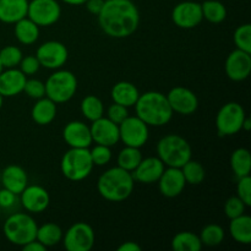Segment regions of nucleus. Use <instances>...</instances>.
<instances>
[{"instance_id": "5701e85b", "label": "nucleus", "mask_w": 251, "mask_h": 251, "mask_svg": "<svg viewBox=\"0 0 251 251\" xmlns=\"http://www.w3.org/2000/svg\"><path fill=\"white\" fill-rule=\"evenodd\" d=\"M28 0H0V21L16 24L27 16Z\"/></svg>"}, {"instance_id": "864d4df0", "label": "nucleus", "mask_w": 251, "mask_h": 251, "mask_svg": "<svg viewBox=\"0 0 251 251\" xmlns=\"http://www.w3.org/2000/svg\"><path fill=\"white\" fill-rule=\"evenodd\" d=\"M0 215H1V208H0Z\"/></svg>"}, {"instance_id": "4c0bfd02", "label": "nucleus", "mask_w": 251, "mask_h": 251, "mask_svg": "<svg viewBox=\"0 0 251 251\" xmlns=\"http://www.w3.org/2000/svg\"><path fill=\"white\" fill-rule=\"evenodd\" d=\"M90 154L95 166L103 167L112 161V151H110V147L103 146V145L96 144V146L92 150H90Z\"/></svg>"}, {"instance_id": "393cba45", "label": "nucleus", "mask_w": 251, "mask_h": 251, "mask_svg": "<svg viewBox=\"0 0 251 251\" xmlns=\"http://www.w3.org/2000/svg\"><path fill=\"white\" fill-rule=\"evenodd\" d=\"M56 103L49 100L48 97H43L37 100L34 105L32 107L31 117L36 124L41 125V126H46L49 125L56 117Z\"/></svg>"}, {"instance_id": "a18cd8bd", "label": "nucleus", "mask_w": 251, "mask_h": 251, "mask_svg": "<svg viewBox=\"0 0 251 251\" xmlns=\"http://www.w3.org/2000/svg\"><path fill=\"white\" fill-rule=\"evenodd\" d=\"M104 1L105 0H86L83 5H86V9L88 10V12L97 16L102 10L103 5H104Z\"/></svg>"}, {"instance_id": "8fccbe9b", "label": "nucleus", "mask_w": 251, "mask_h": 251, "mask_svg": "<svg viewBox=\"0 0 251 251\" xmlns=\"http://www.w3.org/2000/svg\"><path fill=\"white\" fill-rule=\"evenodd\" d=\"M250 129H251V120H250V118L245 117L244 122H243L242 130H244V131H249Z\"/></svg>"}, {"instance_id": "a878e982", "label": "nucleus", "mask_w": 251, "mask_h": 251, "mask_svg": "<svg viewBox=\"0 0 251 251\" xmlns=\"http://www.w3.org/2000/svg\"><path fill=\"white\" fill-rule=\"evenodd\" d=\"M15 25V36L21 44L31 46L36 43L39 38V26L34 24L28 17H24Z\"/></svg>"}, {"instance_id": "f03ea898", "label": "nucleus", "mask_w": 251, "mask_h": 251, "mask_svg": "<svg viewBox=\"0 0 251 251\" xmlns=\"http://www.w3.org/2000/svg\"><path fill=\"white\" fill-rule=\"evenodd\" d=\"M134 107L137 117L149 126H164L173 118V110L169 105L167 96L158 91H149L140 95Z\"/></svg>"}, {"instance_id": "ddd939ff", "label": "nucleus", "mask_w": 251, "mask_h": 251, "mask_svg": "<svg viewBox=\"0 0 251 251\" xmlns=\"http://www.w3.org/2000/svg\"><path fill=\"white\" fill-rule=\"evenodd\" d=\"M172 20L179 28L191 29L202 22L201 4L196 1H181L174 6L172 11Z\"/></svg>"}, {"instance_id": "79ce46f5", "label": "nucleus", "mask_w": 251, "mask_h": 251, "mask_svg": "<svg viewBox=\"0 0 251 251\" xmlns=\"http://www.w3.org/2000/svg\"><path fill=\"white\" fill-rule=\"evenodd\" d=\"M20 70L25 74L26 76H32L36 73H38L41 64H39L38 59L36 55H28V56H22L21 61L19 64Z\"/></svg>"}, {"instance_id": "39448f33", "label": "nucleus", "mask_w": 251, "mask_h": 251, "mask_svg": "<svg viewBox=\"0 0 251 251\" xmlns=\"http://www.w3.org/2000/svg\"><path fill=\"white\" fill-rule=\"evenodd\" d=\"M37 229H38V226L33 217L24 212L12 213L7 217L2 227L5 238L11 244L21 248L27 243L36 239Z\"/></svg>"}, {"instance_id": "dca6fc26", "label": "nucleus", "mask_w": 251, "mask_h": 251, "mask_svg": "<svg viewBox=\"0 0 251 251\" xmlns=\"http://www.w3.org/2000/svg\"><path fill=\"white\" fill-rule=\"evenodd\" d=\"M92 142L103 146L112 147L120 141L119 125L113 123L108 118H100L92 122L90 126Z\"/></svg>"}, {"instance_id": "1a4fd4ad", "label": "nucleus", "mask_w": 251, "mask_h": 251, "mask_svg": "<svg viewBox=\"0 0 251 251\" xmlns=\"http://www.w3.org/2000/svg\"><path fill=\"white\" fill-rule=\"evenodd\" d=\"M149 125L142 122L137 115L127 117L119 124V137L120 141L125 146L141 149L147 144L150 137Z\"/></svg>"}, {"instance_id": "f8f14e48", "label": "nucleus", "mask_w": 251, "mask_h": 251, "mask_svg": "<svg viewBox=\"0 0 251 251\" xmlns=\"http://www.w3.org/2000/svg\"><path fill=\"white\" fill-rule=\"evenodd\" d=\"M36 58L43 68L49 70L61 69L68 61L69 51L65 44L58 41H48L38 47L36 51Z\"/></svg>"}, {"instance_id": "9b49d317", "label": "nucleus", "mask_w": 251, "mask_h": 251, "mask_svg": "<svg viewBox=\"0 0 251 251\" xmlns=\"http://www.w3.org/2000/svg\"><path fill=\"white\" fill-rule=\"evenodd\" d=\"M61 16V7L56 0H31L28 1L27 17L39 27L56 24Z\"/></svg>"}, {"instance_id": "4468645a", "label": "nucleus", "mask_w": 251, "mask_h": 251, "mask_svg": "<svg viewBox=\"0 0 251 251\" xmlns=\"http://www.w3.org/2000/svg\"><path fill=\"white\" fill-rule=\"evenodd\" d=\"M167 100L173 113L181 115L194 114L199 108L198 96L191 90L181 86L172 88L167 95Z\"/></svg>"}, {"instance_id": "b1692460", "label": "nucleus", "mask_w": 251, "mask_h": 251, "mask_svg": "<svg viewBox=\"0 0 251 251\" xmlns=\"http://www.w3.org/2000/svg\"><path fill=\"white\" fill-rule=\"evenodd\" d=\"M110 96L114 103L130 108L136 104L140 97L139 88L129 81H119L113 86Z\"/></svg>"}, {"instance_id": "cd10ccee", "label": "nucleus", "mask_w": 251, "mask_h": 251, "mask_svg": "<svg viewBox=\"0 0 251 251\" xmlns=\"http://www.w3.org/2000/svg\"><path fill=\"white\" fill-rule=\"evenodd\" d=\"M230 167L237 178L250 176L251 172V154L244 147L234 150L230 156Z\"/></svg>"}, {"instance_id": "bb28decb", "label": "nucleus", "mask_w": 251, "mask_h": 251, "mask_svg": "<svg viewBox=\"0 0 251 251\" xmlns=\"http://www.w3.org/2000/svg\"><path fill=\"white\" fill-rule=\"evenodd\" d=\"M229 233L233 239L243 245L251 243V217L249 215H242L230 220Z\"/></svg>"}, {"instance_id": "9d476101", "label": "nucleus", "mask_w": 251, "mask_h": 251, "mask_svg": "<svg viewBox=\"0 0 251 251\" xmlns=\"http://www.w3.org/2000/svg\"><path fill=\"white\" fill-rule=\"evenodd\" d=\"M95 230L86 222H76L63 235L64 248L68 251H90L95 245Z\"/></svg>"}, {"instance_id": "7c9ffc66", "label": "nucleus", "mask_w": 251, "mask_h": 251, "mask_svg": "<svg viewBox=\"0 0 251 251\" xmlns=\"http://www.w3.org/2000/svg\"><path fill=\"white\" fill-rule=\"evenodd\" d=\"M81 113L83 117L90 122L100 119L104 114V105L103 102L95 95H88L81 100Z\"/></svg>"}, {"instance_id": "37998d69", "label": "nucleus", "mask_w": 251, "mask_h": 251, "mask_svg": "<svg viewBox=\"0 0 251 251\" xmlns=\"http://www.w3.org/2000/svg\"><path fill=\"white\" fill-rule=\"evenodd\" d=\"M129 117V112H127V108L124 105H120L118 103H113L107 110V118L109 120H112L113 123L119 125L123 120H125Z\"/></svg>"}, {"instance_id": "c85d7f7f", "label": "nucleus", "mask_w": 251, "mask_h": 251, "mask_svg": "<svg viewBox=\"0 0 251 251\" xmlns=\"http://www.w3.org/2000/svg\"><path fill=\"white\" fill-rule=\"evenodd\" d=\"M63 229L55 223H44L38 227L36 234V239L44 245L46 248L54 247L63 240Z\"/></svg>"}, {"instance_id": "c9c22d12", "label": "nucleus", "mask_w": 251, "mask_h": 251, "mask_svg": "<svg viewBox=\"0 0 251 251\" xmlns=\"http://www.w3.org/2000/svg\"><path fill=\"white\" fill-rule=\"evenodd\" d=\"M22 54L21 49L16 46H6L0 49V63L4 69L16 68L21 61Z\"/></svg>"}, {"instance_id": "f257e3e1", "label": "nucleus", "mask_w": 251, "mask_h": 251, "mask_svg": "<svg viewBox=\"0 0 251 251\" xmlns=\"http://www.w3.org/2000/svg\"><path fill=\"white\" fill-rule=\"evenodd\" d=\"M100 29L112 38H126L140 25V11L131 0H105L97 15Z\"/></svg>"}, {"instance_id": "0eeeda50", "label": "nucleus", "mask_w": 251, "mask_h": 251, "mask_svg": "<svg viewBox=\"0 0 251 251\" xmlns=\"http://www.w3.org/2000/svg\"><path fill=\"white\" fill-rule=\"evenodd\" d=\"M46 97L56 104L66 103L75 96L77 91V78L69 70L54 71L46 81Z\"/></svg>"}, {"instance_id": "412c9836", "label": "nucleus", "mask_w": 251, "mask_h": 251, "mask_svg": "<svg viewBox=\"0 0 251 251\" xmlns=\"http://www.w3.org/2000/svg\"><path fill=\"white\" fill-rule=\"evenodd\" d=\"M27 76L20 69L11 68L0 74V95L2 97H15L24 92Z\"/></svg>"}, {"instance_id": "603ef678", "label": "nucleus", "mask_w": 251, "mask_h": 251, "mask_svg": "<svg viewBox=\"0 0 251 251\" xmlns=\"http://www.w3.org/2000/svg\"><path fill=\"white\" fill-rule=\"evenodd\" d=\"M4 70V68H2V65H1V63H0V74H1V71Z\"/></svg>"}, {"instance_id": "3c124183", "label": "nucleus", "mask_w": 251, "mask_h": 251, "mask_svg": "<svg viewBox=\"0 0 251 251\" xmlns=\"http://www.w3.org/2000/svg\"><path fill=\"white\" fill-rule=\"evenodd\" d=\"M2 103H4V97L0 95V109H1V107H2Z\"/></svg>"}, {"instance_id": "20e7f679", "label": "nucleus", "mask_w": 251, "mask_h": 251, "mask_svg": "<svg viewBox=\"0 0 251 251\" xmlns=\"http://www.w3.org/2000/svg\"><path fill=\"white\" fill-rule=\"evenodd\" d=\"M193 156L190 144L178 134H169L157 144V157L167 167L181 168Z\"/></svg>"}, {"instance_id": "e433bc0d", "label": "nucleus", "mask_w": 251, "mask_h": 251, "mask_svg": "<svg viewBox=\"0 0 251 251\" xmlns=\"http://www.w3.org/2000/svg\"><path fill=\"white\" fill-rule=\"evenodd\" d=\"M233 39H234L237 49L251 53V25L244 24L238 27L234 32Z\"/></svg>"}, {"instance_id": "6ab92c4d", "label": "nucleus", "mask_w": 251, "mask_h": 251, "mask_svg": "<svg viewBox=\"0 0 251 251\" xmlns=\"http://www.w3.org/2000/svg\"><path fill=\"white\" fill-rule=\"evenodd\" d=\"M63 139L73 149H88L92 145L90 126L80 120H74L65 125Z\"/></svg>"}, {"instance_id": "6e6552de", "label": "nucleus", "mask_w": 251, "mask_h": 251, "mask_svg": "<svg viewBox=\"0 0 251 251\" xmlns=\"http://www.w3.org/2000/svg\"><path fill=\"white\" fill-rule=\"evenodd\" d=\"M245 110L242 104L237 102H228L218 110L216 117V127L220 136H233L242 131Z\"/></svg>"}, {"instance_id": "2eb2a0df", "label": "nucleus", "mask_w": 251, "mask_h": 251, "mask_svg": "<svg viewBox=\"0 0 251 251\" xmlns=\"http://www.w3.org/2000/svg\"><path fill=\"white\" fill-rule=\"evenodd\" d=\"M226 74L232 81H244L251 73V53L235 49L226 59Z\"/></svg>"}, {"instance_id": "4be33fe9", "label": "nucleus", "mask_w": 251, "mask_h": 251, "mask_svg": "<svg viewBox=\"0 0 251 251\" xmlns=\"http://www.w3.org/2000/svg\"><path fill=\"white\" fill-rule=\"evenodd\" d=\"M2 188L12 191L16 195L24 191V189L28 185V176L22 167L17 164H10L5 167L1 173Z\"/></svg>"}, {"instance_id": "a211bd4d", "label": "nucleus", "mask_w": 251, "mask_h": 251, "mask_svg": "<svg viewBox=\"0 0 251 251\" xmlns=\"http://www.w3.org/2000/svg\"><path fill=\"white\" fill-rule=\"evenodd\" d=\"M157 183H158L159 193L168 199L180 195L186 186L183 172L180 168H176V167H168L164 169Z\"/></svg>"}, {"instance_id": "c03bdc74", "label": "nucleus", "mask_w": 251, "mask_h": 251, "mask_svg": "<svg viewBox=\"0 0 251 251\" xmlns=\"http://www.w3.org/2000/svg\"><path fill=\"white\" fill-rule=\"evenodd\" d=\"M17 200V195L7 189H0V208L1 210H9L15 206Z\"/></svg>"}, {"instance_id": "09e8293b", "label": "nucleus", "mask_w": 251, "mask_h": 251, "mask_svg": "<svg viewBox=\"0 0 251 251\" xmlns=\"http://www.w3.org/2000/svg\"><path fill=\"white\" fill-rule=\"evenodd\" d=\"M65 4L73 5V6H78V5H83L86 2V0H61Z\"/></svg>"}, {"instance_id": "473e14b6", "label": "nucleus", "mask_w": 251, "mask_h": 251, "mask_svg": "<svg viewBox=\"0 0 251 251\" xmlns=\"http://www.w3.org/2000/svg\"><path fill=\"white\" fill-rule=\"evenodd\" d=\"M142 158H144V157H142L140 149L125 146L124 149L119 152V154H118V167L132 173V172L135 171V168L139 166L140 162L142 161Z\"/></svg>"}, {"instance_id": "f3484780", "label": "nucleus", "mask_w": 251, "mask_h": 251, "mask_svg": "<svg viewBox=\"0 0 251 251\" xmlns=\"http://www.w3.org/2000/svg\"><path fill=\"white\" fill-rule=\"evenodd\" d=\"M21 205L29 213H42L49 207L50 196L41 185H27L21 194Z\"/></svg>"}, {"instance_id": "423d86ee", "label": "nucleus", "mask_w": 251, "mask_h": 251, "mask_svg": "<svg viewBox=\"0 0 251 251\" xmlns=\"http://www.w3.org/2000/svg\"><path fill=\"white\" fill-rule=\"evenodd\" d=\"M92 158L88 149H73L64 153L60 161V169L68 180L81 181L90 176L93 171Z\"/></svg>"}, {"instance_id": "f704fd0d", "label": "nucleus", "mask_w": 251, "mask_h": 251, "mask_svg": "<svg viewBox=\"0 0 251 251\" xmlns=\"http://www.w3.org/2000/svg\"><path fill=\"white\" fill-rule=\"evenodd\" d=\"M180 169L183 172V176L186 184H190V185H200L205 180L206 172L200 162L189 159Z\"/></svg>"}, {"instance_id": "de8ad7c7", "label": "nucleus", "mask_w": 251, "mask_h": 251, "mask_svg": "<svg viewBox=\"0 0 251 251\" xmlns=\"http://www.w3.org/2000/svg\"><path fill=\"white\" fill-rule=\"evenodd\" d=\"M118 251H141V247L135 242H125L118 248Z\"/></svg>"}, {"instance_id": "c756f323", "label": "nucleus", "mask_w": 251, "mask_h": 251, "mask_svg": "<svg viewBox=\"0 0 251 251\" xmlns=\"http://www.w3.org/2000/svg\"><path fill=\"white\" fill-rule=\"evenodd\" d=\"M172 248L176 251H200L202 248L198 234L193 232H179L172 239Z\"/></svg>"}, {"instance_id": "a19ab883", "label": "nucleus", "mask_w": 251, "mask_h": 251, "mask_svg": "<svg viewBox=\"0 0 251 251\" xmlns=\"http://www.w3.org/2000/svg\"><path fill=\"white\" fill-rule=\"evenodd\" d=\"M237 196L249 207L251 206V178L250 176L238 178Z\"/></svg>"}, {"instance_id": "2f4dec72", "label": "nucleus", "mask_w": 251, "mask_h": 251, "mask_svg": "<svg viewBox=\"0 0 251 251\" xmlns=\"http://www.w3.org/2000/svg\"><path fill=\"white\" fill-rule=\"evenodd\" d=\"M201 10L203 19L211 24H221L227 17V9L225 4L218 0H205L201 4Z\"/></svg>"}, {"instance_id": "58836bf2", "label": "nucleus", "mask_w": 251, "mask_h": 251, "mask_svg": "<svg viewBox=\"0 0 251 251\" xmlns=\"http://www.w3.org/2000/svg\"><path fill=\"white\" fill-rule=\"evenodd\" d=\"M247 207L248 206L238 196H232V198H229L226 201L225 213L229 220H233V218H237L239 216L244 215Z\"/></svg>"}, {"instance_id": "49530a36", "label": "nucleus", "mask_w": 251, "mask_h": 251, "mask_svg": "<svg viewBox=\"0 0 251 251\" xmlns=\"http://www.w3.org/2000/svg\"><path fill=\"white\" fill-rule=\"evenodd\" d=\"M22 250L24 251H46L47 248L44 247L42 243H39L38 240L34 239V240H32V242L27 243L26 245H24V247H22Z\"/></svg>"}, {"instance_id": "ea45409f", "label": "nucleus", "mask_w": 251, "mask_h": 251, "mask_svg": "<svg viewBox=\"0 0 251 251\" xmlns=\"http://www.w3.org/2000/svg\"><path fill=\"white\" fill-rule=\"evenodd\" d=\"M24 92L28 96L29 98L33 100H39V98L46 97V85L43 81L38 80V78H27L26 83H25Z\"/></svg>"}, {"instance_id": "aec40b11", "label": "nucleus", "mask_w": 251, "mask_h": 251, "mask_svg": "<svg viewBox=\"0 0 251 251\" xmlns=\"http://www.w3.org/2000/svg\"><path fill=\"white\" fill-rule=\"evenodd\" d=\"M164 169H166V166L158 157H147V158H142V161L131 174L135 181L142 184H153L158 181Z\"/></svg>"}, {"instance_id": "72a5a7b5", "label": "nucleus", "mask_w": 251, "mask_h": 251, "mask_svg": "<svg viewBox=\"0 0 251 251\" xmlns=\"http://www.w3.org/2000/svg\"><path fill=\"white\" fill-rule=\"evenodd\" d=\"M225 237V229L216 223H210V225L205 226L199 235L201 244L206 245V247H217V245L222 244Z\"/></svg>"}, {"instance_id": "7ed1b4c3", "label": "nucleus", "mask_w": 251, "mask_h": 251, "mask_svg": "<svg viewBox=\"0 0 251 251\" xmlns=\"http://www.w3.org/2000/svg\"><path fill=\"white\" fill-rule=\"evenodd\" d=\"M135 188L132 174L120 167L105 171L98 178L97 190L104 200L110 202H122L130 198Z\"/></svg>"}]
</instances>
